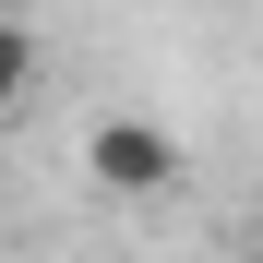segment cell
Masks as SVG:
<instances>
[{"label":"cell","instance_id":"1","mask_svg":"<svg viewBox=\"0 0 263 263\" xmlns=\"http://www.w3.org/2000/svg\"><path fill=\"white\" fill-rule=\"evenodd\" d=\"M84 180L96 192H180V132L167 120H144V108H108L96 132H84Z\"/></svg>","mask_w":263,"mask_h":263},{"label":"cell","instance_id":"2","mask_svg":"<svg viewBox=\"0 0 263 263\" xmlns=\"http://www.w3.org/2000/svg\"><path fill=\"white\" fill-rule=\"evenodd\" d=\"M36 84H48V48H36V24H24V12H0V108H24Z\"/></svg>","mask_w":263,"mask_h":263}]
</instances>
